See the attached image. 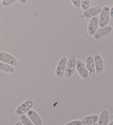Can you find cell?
I'll use <instances>...</instances> for the list:
<instances>
[{
    "label": "cell",
    "instance_id": "obj_13",
    "mask_svg": "<svg viewBox=\"0 0 113 125\" xmlns=\"http://www.w3.org/2000/svg\"><path fill=\"white\" fill-rule=\"evenodd\" d=\"M99 116L95 114L90 115L83 117L81 120L82 125H92L98 121Z\"/></svg>",
    "mask_w": 113,
    "mask_h": 125
},
{
    "label": "cell",
    "instance_id": "obj_2",
    "mask_svg": "<svg viewBox=\"0 0 113 125\" xmlns=\"http://www.w3.org/2000/svg\"><path fill=\"white\" fill-rule=\"evenodd\" d=\"M33 105V100L31 98H29L17 107L16 110L15 111V114L18 116L26 114L27 112H28L29 110H31Z\"/></svg>",
    "mask_w": 113,
    "mask_h": 125
},
{
    "label": "cell",
    "instance_id": "obj_4",
    "mask_svg": "<svg viewBox=\"0 0 113 125\" xmlns=\"http://www.w3.org/2000/svg\"><path fill=\"white\" fill-rule=\"evenodd\" d=\"M68 58L66 57H62L60 59L57 66H56L55 75L58 79H61L64 76L66 70Z\"/></svg>",
    "mask_w": 113,
    "mask_h": 125
},
{
    "label": "cell",
    "instance_id": "obj_17",
    "mask_svg": "<svg viewBox=\"0 0 113 125\" xmlns=\"http://www.w3.org/2000/svg\"><path fill=\"white\" fill-rule=\"evenodd\" d=\"M90 0H81V7L83 10H85L90 8Z\"/></svg>",
    "mask_w": 113,
    "mask_h": 125
},
{
    "label": "cell",
    "instance_id": "obj_8",
    "mask_svg": "<svg viewBox=\"0 0 113 125\" xmlns=\"http://www.w3.org/2000/svg\"><path fill=\"white\" fill-rule=\"evenodd\" d=\"M102 10V8L100 6H95L91 8H89L88 10H85L83 13L82 16L87 19L97 17L100 14Z\"/></svg>",
    "mask_w": 113,
    "mask_h": 125
},
{
    "label": "cell",
    "instance_id": "obj_1",
    "mask_svg": "<svg viewBox=\"0 0 113 125\" xmlns=\"http://www.w3.org/2000/svg\"><path fill=\"white\" fill-rule=\"evenodd\" d=\"M76 62L77 58L73 54L71 55L68 59L64 74V77L66 79H70L73 76L76 70Z\"/></svg>",
    "mask_w": 113,
    "mask_h": 125
},
{
    "label": "cell",
    "instance_id": "obj_18",
    "mask_svg": "<svg viewBox=\"0 0 113 125\" xmlns=\"http://www.w3.org/2000/svg\"><path fill=\"white\" fill-rule=\"evenodd\" d=\"M17 0H3L2 1V6L3 7H8L14 3Z\"/></svg>",
    "mask_w": 113,
    "mask_h": 125
},
{
    "label": "cell",
    "instance_id": "obj_12",
    "mask_svg": "<svg viewBox=\"0 0 113 125\" xmlns=\"http://www.w3.org/2000/svg\"><path fill=\"white\" fill-rule=\"evenodd\" d=\"M27 115L34 125H42V121L41 117L34 110L31 109L28 112H27Z\"/></svg>",
    "mask_w": 113,
    "mask_h": 125
},
{
    "label": "cell",
    "instance_id": "obj_26",
    "mask_svg": "<svg viewBox=\"0 0 113 125\" xmlns=\"http://www.w3.org/2000/svg\"><path fill=\"white\" fill-rule=\"evenodd\" d=\"M0 1H1V0H0Z\"/></svg>",
    "mask_w": 113,
    "mask_h": 125
},
{
    "label": "cell",
    "instance_id": "obj_10",
    "mask_svg": "<svg viewBox=\"0 0 113 125\" xmlns=\"http://www.w3.org/2000/svg\"><path fill=\"white\" fill-rule=\"evenodd\" d=\"M99 26V18L95 17L90 19L88 25V33L90 36H93L98 30Z\"/></svg>",
    "mask_w": 113,
    "mask_h": 125
},
{
    "label": "cell",
    "instance_id": "obj_7",
    "mask_svg": "<svg viewBox=\"0 0 113 125\" xmlns=\"http://www.w3.org/2000/svg\"><path fill=\"white\" fill-rule=\"evenodd\" d=\"M113 31V27L110 25H107L103 28H100L97 30V31L93 36L94 40H99L102 38L107 36L109 35Z\"/></svg>",
    "mask_w": 113,
    "mask_h": 125
},
{
    "label": "cell",
    "instance_id": "obj_21",
    "mask_svg": "<svg viewBox=\"0 0 113 125\" xmlns=\"http://www.w3.org/2000/svg\"><path fill=\"white\" fill-rule=\"evenodd\" d=\"M18 1L22 5H24V4H27V2H28V0H18Z\"/></svg>",
    "mask_w": 113,
    "mask_h": 125
},
{
    "label": "cell",
    "instance_id": "obj_15",
    "mask_svg": "<svg viewBox=\"0 0 113 125\" xmlns=\"http://www.w3.org/2000/svg\"><path fill=\"white\" fill-rule=\"evenodd\" d=\"M0 70L6 73H12L14 72L15 68L14 66L10 64L4 63L3 62H0Z\"/></svg>",
    "mask_w": 113,
    "mask_h": 125
},
{
    "label": "cell",
    "instance_id": "obj_22",
    "mask_svg": "<svg viewBox=\"0 0 113 125\" xmlns=\"http://www.w3.org/2000/svg\"><path fill=\"white\" fill-rule=\"evenodd\" d=\"M110 17L112 18L113 19V6L112 7L110 8Z\"/></svg>",
    "mask_w": 113,
    "mask_h": 125
},
{
    "label": "cell",
    "instance_id": "obj_19",
    "mask_svg": "<svg viewBox=\"0 0 113 125\" xmlns=\"http://www.w3.org/2000/svg\"><path fill=\"white\" fill-rule=\"evenodd\" d=\"M65 125H82V124L81 120H77L68 122Z\"/></svg>",
    "mask_w": 113,
    "mask_h": 125
},
{
    "label": "cell",
    "instance_id": "obj_14",
    "mask_svg": "<svg viewBox=\"0 0 113 125\" xmlns=\"http://www.w3.org/2000/svg\"><path fill=\"white\" fill-rule=\"evenodd\" d=\"M109 121V113L107 110H103L99 117L98 125H108Z\"/></svg>",
    "mask_w": 113,
    "mask_h": 125
},
{
    "label": "cell",
    "instance_id": "obj_20",
    "mask_svg": "<svg viewBox=\"0 0 113 125\" xmlns=\"http://www.w3.org/2000/svg\"><path fill=\"white\" fill-rule=\"evenodd\" d=\"M71 2L75 8H79L81 7V0H71Z\"/></svg>",
    "mask_w": 113,
    "mask_h": 125
},
{
    "label": "cell",
    "instance_id": "obj_25",
    "mask_svg": "<svg viewBox=\"0 0 113 125\" xmlns=\"http://www.w3.org/2000/svg\"><path fill=\"white\" fill-rule=\"evenodd\" d=\"M98 125V124H97V123H96V124H93V125Z\"/></svg>",
    "mask_w": 113,
    "mask_h": 125
},
{
    "label": "cell",
    "instance_id": "obj_5",
    "mask_svg": "<svg viewBox=\"0 0 113 125\" xmlns=\"http://www.w3.org/2000/svg\"><path fill=\"white\" fill-rule=\"evenodd\" d=\"M76 70L81 78L85 81H87L89 79V73L85 64L81 60H77Z\"/></svg>",
    "mask_w": 113,
    "mask_h": 125
},
{
    "label": "cell",
    "instance_id": "obj_11",
    "mask_svg": "<svg viewBox=\"0 0 113 125\" xmlns=\"http://www.w3.org/2000/svg\"><path fill=\"white\" fill-rule=\"evenodd\" d=\"M85 66L87 69L89 75L91 76H94L96 75V68H95V63L94 58L92 55H88L85 61Z\"/></svg>",
    "mask_w": 113,
    "mask_h": 125
},
{
    "label": "cell",
    "instance_id": "obj_24",
    "mask_svg": "<svg viewBox=\"0 0 113 125\" xmlns=\"http://www.w3.org/2000/svg\"><path fill=\"white\" fill-rule=\"evenodd\" d=\"M108 125H113V121H112L111 122H110V123Z\"/></svg>",
    "mask_w": 113,
    "mask_h": 125
},
{
    "label": "cell",
    "instance_id": "obj_23",
    "mask_svg": "<svg viewBox=\"0 0 113 125\" xmlns=\"http://www.w3.org/2000/svg\"><path fill=\"white\" fill-rule=\"evenodd\" d=\"M15 125H23L20 121H18V122H17L15 124Z\"/></svg>",
    "mask_w": 113,
    "mask_h": 125
},
{
    "label": "cell",
    "instance_id": "obj_9",
    "mask_svg": "<svg viewBox=\"0 0 113 125\" xmlns=\"http://www.w3.org/2000/svg\"><path fill=\"white\" fill-rule=\"evenodd\" d=\"M93 58L96 68V74L97 75H100L104 70V63L103 59L99 54H96Z\"/></svg>",
    "mask_w": 113,
    "mask_h": 125
},
{
    "label": "cell",
    "instance_id": "obj_16",
    "mask_svg": "<svg viewBox=\"0 0 113 125\" xmlns=\"http://www.w3.org/2000/svg\"><path fill=\"white\" fill-rule=\"evenodd\" d=\"M19 120L20 122L23 125H34L28 116L26 114L19 116Z\"/></svg>",
    "mask_w": 113,
    "mask_h": 125
},
{
    "label": "cell",
    "instance_id": "obj_6",
    "mask_svg": "<svg viewBox=\"0 0 113 125\" xmlns=\"http://www.w3.org/2000/svg\"><path fill=\"white\" fill-rule=\"evenodd\" d=\"M0 61L10 64L14 68L18 65L17 59L12 55L6 52H0Z\"/></svg>",
    "mask_w": 113,
    "mask_h": 125
},
{
    "label": "cell",
    "instance_id": "obj_3",
    "mask_svg": "<svg viewBox=\"0 0 113 125\" xmlns=\"http://www.w3.org/2000/svg\"><path fill=\"white\" fill-rule=\"evenodd\" d=\"M110 8L108 6H105L102 8V10L99 18V26L103 28L107 26L110 21Z\"/></svg>",
    "mask_w": 113,
    "mask_h": 125
}]
</instances>
